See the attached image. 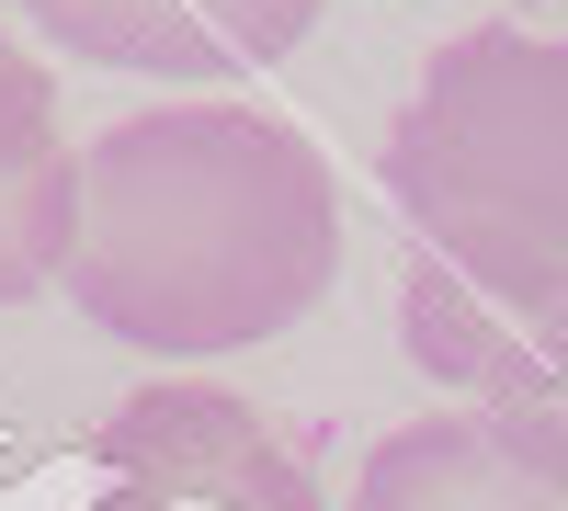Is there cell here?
Segmentation results:
<instances>
[{"mask_svg": "<svg viewBox=\"0 0 568 511\" xmlns=\"http://www.w3.org/2000/svg\"><path fill=\"white\" fill-rule=\"evenodd\" d=\"M353 511H568V409L478 398L398 421L387 443H364Z\"/></svg>", "mask_w": 568, "mask_h": 511, "instance_id": "cell-4", "label": "cell"}, {"mask_svg": "<svg viewBox=\"0 0 568 511\" xmlns=\"http://www.w3.org/2000/svg\"><path fill=\"white\" fill-rule=\"evenodd\" d=\"M69 227H80V136L58 125L45 58L0 34V307L58 285Z\"/></svg>", "mask_w": 568, "mask_h": 511, "instance_id": "cell-6", "label": "cell"}, {"mask_svg": "<svg viewBox=\"0 0 568 511\" xmlns=\"http://www.w3.org/2000/svg\"><path fill=\"white\" fill-rule=\"evenodd\" d=\"M91 467H103V511H329L307 454L205 376L136 387L91 432Z\"/></svg>", "mask_w": 568, "mask_h": 511, "instance_id": "cell-3", "label": "cell"}, {"mask_svg": "<svg viewBox=\"0 0 568 511\" xmlns=\"http://www.w3.org/2000/svg\"><path fill=\"white\" fill-rule=\"evenodd\" d=\"M546 398H557V409H568V376H557V387H546Z\"/></svg>", "mask_w": 568, "mask_h": 511, "instance_id": "cell-7", "label": "cell"}, {"mask_svg": "<svg viewBox=\"0 0 568 511\" xmlns=\"http://www.w3.org/2000/svg\"><path fill=\"white\" fill-rule=\"evenodd\" d=\"M69 307L160 364L284 341L342 285V182L262 103H149L80 136Z\"/></svg>", "mask_w": 568, "mask_h": 511, "instance_id": "cell-1", "label": "cell"}, {"mask_svg": "<svg viewBox=\"0 0 568 511\" xmlns=\"http://www.w3.org/2000/svg\"><path fill=\"white\" fill-rule=\"evenodd\" d=\"M34 45H58L80 69H136V80H251L273 58H296L318 0H12Z\"/></svg>", "mask_w": 568, "mask_h": 511, "instance_id": "cell-5", "label": "cell"}, {"mask_svg": "<svg viewBox=\"0 0 568 511\" xmlns=\"http://www.w3.org/2000/svg\"><path fill=\"white\" fill-rule=\"evenodd\" d=\"M387 205L420 262H444L478 307L568 352V34L466 23L420 58L387 114Z\"/></svg>", "mask_w": 568, "mask_h": 511, "instance_id": "cell-2", "label": "cell"}]
</instances>
